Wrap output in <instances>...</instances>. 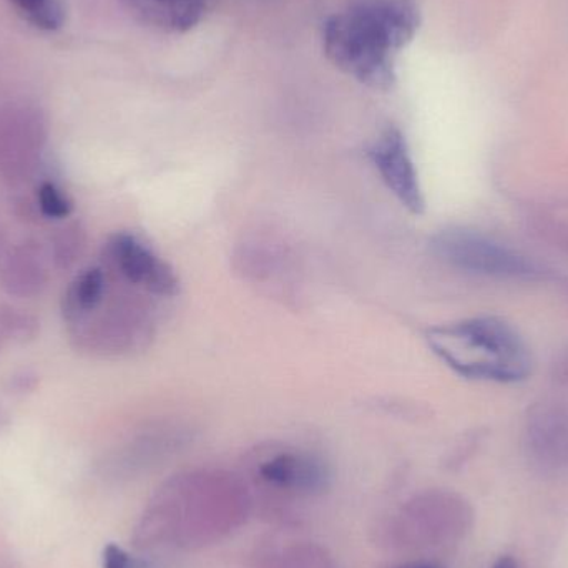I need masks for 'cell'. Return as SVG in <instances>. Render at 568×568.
Here are the masks:
<instances>
[{"mask_svg": "<svg viewBox=\"0 0 568 568\" xmlns=\"http://www.w3.org/2000/svg\"><path fill=\"white\" fill-rule=\"evenodd\" d=\"M252 509V493L236 474L186 470L150 497L133 527L132 547L140 554L206 549L242 529Z\"/></svg>", "mask_w": 568, "mask_h": 568, "instance_id": "6da1fadb", "label": "cell"}, {"mask_svg": "<svg viewBox=\"0 0 568 568\" xmlns=\"http://www.w3.org/2000/svg\"><path fill=\"white\" fill-rule=\"evenodd\" d=\"M413 0H356L324 26L327 59L363 85L386 92L396 82L394 55L419 29Z\"/></svg>", "mask_w": 568, "mask_h": 568, "instance_id": "7a4b0ae2", "label": "cell"}, {"mask_svg": "<svg viewBox=\"0 0 568 568\" xmlns=\"http://www.w3.org/2000/svg\"><path fill=\"white\" fill-rule=\"evenodd\" d=\"M427 341L434 353L466 379L519 383L532 367L523 337L499 317H470L433 327Z\"/></svg>", "mask_w": 568, "mask_h": 568, "instance_id": "3957f363", "label": "cell"}, {"mask_svg": "<svg viewBox=\"0 0 568 568\" xmlns=\"http://www.w3.org/2000/svg\"><path fill=\"white\" fill-rule=\"evenodd\" d=\"M473 526L469 500L450 490H426L400 504L381 523L377 542L393 552H420L459 542Z\"/></svg>", "mask_w": 568, "mask_h": 568, "instance_id": "277c9868", "label": "cell"}, {"mask_svg": "<svg viewBox=\"0 0 568 568\" xmlns=\"http://www.w3.org/2000/svg\"><path fill=\"white\" fill-rule=\"evenodd\" d=\"M67 334L70 346L83 356L119 357L142 346L150 331L142 307L119 296L109 304L103 300L95 311L67 324Z\"/></svg>", "mask_w": 568, "mask_h": 568, "instance_id": "5b68a950", "label": "cell"}, {"mask_svg": "<svg viewBox=\"0 0 568 568\" xmlns=\"http://www.w3.org/2000/svg\"><path fill=\"white\" fill-rule=\"evenodd\" d=\"M433 248L439 258L476 275L494 278L536 280L540 268L527 256L469 230H447L433 240Z\"/></svg>", "mask_w": 568, "mask_h": 568, "instance_id": "8992f818", "label": "cell"}, {"mask_svg": "<svg viewBox=\"0 0 568 568\" xmlns=\"http://www.w3.org/2000/svg\"><path fill=\"white\" fill-rule=\"evenodd\" d=\"M256 479L263 487L287 499H316L333 484V474L323 457L310 450L283 449L262 457Z\"/></svg>", "mask_w": 568, "mask_h": 568, "instance_id": "52a82bcc", "label": "cell"}, {"mask_svg": "<svg viewBox=\"0 0 568 568\" xmlns=\"http://www.w3.org/2000/svg\"><path fill=\"white\" fill-rule=\"evenodd\" d=\"M109 268L119 273L126 283L142 287L160 297L179 293L180 283L169 263L155 255L149 246L130 233H115L103 248Z\"/></svg>", "mask_w": 568, "mask_h": 568, "instance_id": "ba28073f", "label": "cell"}, {"mask_svg": "<svg viewBox=\"0 0 568 568\" xmlns=\"http://www.w3.org/2000/svg\"><path fill=\"white\" fill-rule=\"evenodd\" d=\"M45 136L43 123L36 115H0V176L7 185H23L36 175Z\"/></svg>", "mask_w": 568, "mask_h": 568, "instance_id": "9c48e42d", "label": "cell"}, {"mask_svg": "<svg viewBox=\"0 0 568 568\" xmlns=\"http://www.w3.org/2000/svg\"><path fill=\"white\" fill-rule=\"evenodd\" d=\"M369 156L394 196L410 213L420 215L424 212L423 190L403 133L397 129H387L374 143Z\"/></svg>", "mask_w": 568, "mask_h": 568, "instance_id": "30bf717a", "label": "cell"}, {"mask_svg": "<svg viewBox=\"0 0 568 568\" xmlns=\"http://www.w3.org/2000/svg\"><path fill=\"white\" fill-rule=\"evenodd\" d=\"M180 443V440H179ZM176 439L170 434L142 433L119 444L102 457L99 474L112 483H126L149 473L163 459L175 453Z\"/></svg>", "mask_w": 568, "mask_h": 568, "instance_id": "8fae6325", "label": "cell"}, {"mask_svg": "<svg viewBox=\"0 0 568 568\" xmlns=\"http://www.w3.org/2000/svg\"><path fill=\"white\" fill-rule=\"evenodd\" d=\"M49 266L40 243L26 240L13 246L0 270V286L9 296L30 300L39 296L49 284Z\"/></svg>", "mask_w": 568, "mask_h": 568, "instance_id": "7c38bea8", "label": "cell"}, {"mask_svg": "<svg viewBox=\"0 0 568 568\" xmlns=\"http://www.w3.org/2000/svg\"><path fill=\"white\" fill-rule=\"evenodd\" d=\"M139 22L162 32H189L205 13V0H122Z\"/></svg>", "mask_w": 568, "mask_h": 568, "instance_id": "4fadbf2b", "label": "cell"}, {"mask_svg": "<svg viewBox=\"0 0 568 568\" xmlns=\"http://www.w3.org/2000/svg\"><path fill=\"white\" fill-rule=\"evenodd\" d=\"M106 296L105 272L99 266H90L75 276L63 291L60 310L65 324L95 311Z\"/></svg>", "mask_w": 568, "mask_h": 568, "instance_id": "5bb4252c", "label": "cell"}, {"mask_svg": "<svg viewBox=\"0 0 568 568\" xmlns=\"http://www.w3.org/2000/svg\"><path fill=\"white\" fill-rule=\"evenodd\" d=\"M530 449L542 466L568 467V417L542 416L530 426Z\"/></svg>", "mask_w": 568, "mask_h": 568, "instance_id": "9a60e30c", "label": "cell"}, {"mask_svg": "<svg viewBox=\"0 0 568 568\" xmlns=\"http://www.w3.org/2000/svg\"><path fill=\"white\" fill-rule=\"evenodd\" d=\"M260 568H337L326 547L316 542H296L275 550Z\"/></svg>", "mask_w": 568, "mask_h": 568, "instance_id": "2e32d148", "label": "cell"}, {"mask_svg": "<svg viewBox=\"0 0 568 568\" xmlns=\"http://www.w3.org/2000/svg\"><path fill=\"white\" fill-rule=\"evenodd\" d=\"M87 233L82 223H67L57 230L50 243V260L60 272L73 268L85 252Z\"/></svg>", "mask_w": 568, "mask_h": 568, "instance_id": "e0dca14e", "label": "cell"}, {"mask_svg": "<svg viewBox=\"0 0 568 568\" xmlns=\"http://www.w3.org/2000/svg\"><path fill=\"white\" fill-rule=\"evenodd\" d=\"M13 9L30 26L45 32L59 30L65 22V0H9Z\"/></svg>", "mask_w": 568, "mask_h": 568, "instance_id": "ac0fdd59", "label": "cell"}, {"mask_svg": "<svg viewBox=\"0 0 568 568\" xmlns=\"http://www.w3.org/2000/svg\"><path fill=\"white\" fill-rule=\"evenodd\" d=\"M0 327L9 344H29L37 339L40 333V321L36 314L12 306L0 304Z\"/></svg>", "mask_w": 568, "mask_h": 568, "instance_id": "d6986e66", "label": "cell"}, {"mask_svg": "<svg viewBox=\"0 0 568 568\" xmlns=\"http://www.w3.org/2000/svg\"><path fill=\"white\" fill-rule=\"evenodd\" d=\"M36 205L43 216L52 220L69 219L73 212L72 200L50 180L37 186Z\"/></svg>", "mask_w": 568, "mask_h": 568, "instance_id": "ffe728a7", "label": "cell"}, {"mask_svg": "<svg viewBox=\"0 0 568 568\" xmlns=\"http://www.w3.org/2000/svg\"><path fill=\"white\" fill-rule=\"evenodd\" d=\"M102 568H150V562L143 556L110 542L102 550Z\"/></svg>", "mask_w": 568, "mask_h": 568, "instance_id": "44dd1931", "label": "cell"}, {"mask_svg": "<svg viewBox=\"0 0 568 568\" xmlns=\"http://www.w3.org/2000/svg\"><path fill=\"white\" fill-rule=\"evenodd\" d=\"M40 386V376L33 369H19L3 381V393L13 397L29 396Z\"/></svg>", "mask_w": 568, "mask_h": 568, "instance_id": "7402d4cb", "label": "cell"}, {"mask_svg": "<svg viewBox=\"0 0 568 568\" xmlns=\"http://www.w3.org/2000/svg\"><path fill=\"white\" fill-rule=\"evenodd\" d=\"M389 568H444L437 562H430V560H409V562L397 564Z\"/></svg>", "mask_w": 568, "mask_h": 568, "instance_id": "603a6c76", "label": "cell"}, {"mask_svg": "<svg viewBox=\"0 0 568 568\" xmlns=\"http://www.w3.org/2000/svg\"><path fill=\"white\" fill-rule=\"evenodd\" d=\"M12 423V416H10L9 409L0 403V434L7 429Z\"/></svg>", "mask_w": 568, "mask_h": 568, "instance_id": "cb8c5ba5", "label": "cell"}, {"mask_svg": "<svg viewBox=\"0 0 568 568\" xmlns=\"http://www.w3.org/2000/svg\"><path fill=\"white\" fill-rule=\"evenodd\" d=\"M493 568H519V566H517V562L513 557L506 556L500 557V559L494 564Z\"/></svg>", "mask_w": 568, "mask_h": 568, "instance_id": "d4e9b609", "label": "cell"}, {"mask_svg": "<svg viewBox=\"0 0 568 568\" xmlns=\"http://www.w3.org/2000/svg\"><path fill=\"white\" fill-rule=\"evenodd\" d=\"M7 344L9 343H7L6 334H3L2 327H0V353H2V349L7 346Z\"/></svg>", "mask_w": 568, "mask_h": 568, "instance_id": "484cf974", "label": "cell"}]
</instances>
